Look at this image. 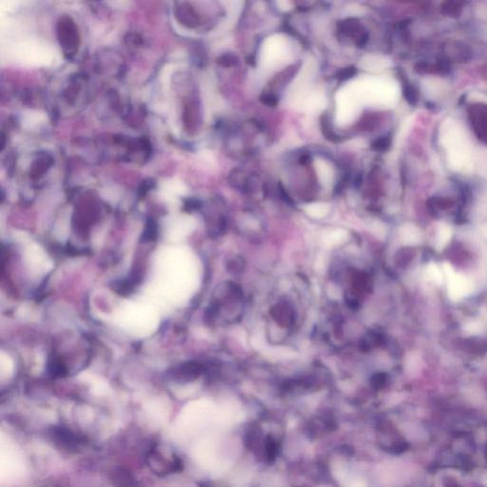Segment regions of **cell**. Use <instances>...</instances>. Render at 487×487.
<instances>
[{
  "label": "cell",
  "mask_w": 487,
  "mask_h": 487,
  "mask_svg": "<svg viewBox=\"0 0 487 487\" xmlns=\"http://www.w3.org/2000/svg\"><path fill=\"white\" fill-rule=\"evenodd\" d=\"M440 141L444 148L449 166L458 172L466 173L473 167L472 149L464 128L451 118L443 121Z\"/></svg>",
  "instance_id": "obj_1"
},
{
  "label": "cell",
  "mask_w": 487,
  "mask_h": 487,
  "mask_svg": "<svg viewBox=\"0 0 487 487\" xmlns=\"http://www.w3.org/2000/svg\"><path fill=\"white\" fill-rule=\"evenodd\" d=\"M360 104L391 107L399 98L398 84L391 79L364 78L347 85Z\"/></svg>",
  "instance_id": "obj_2"
},
{
  "label": "cell",
  "mask_w": 487,
  "mask_h": 487,
  "mask_svg": "<svg viewBox=\"0 0 487 487\" xmlns=\"http://www.w3.org/2000/svg\"><path fill=\"white\" fill-rule=\"evenodd\" d=\"M7 53L15 61L29 66H47L55 60L52 47L30 36L19 37L15 41L9 40Z\"/></svg>",
  "instance_id": "obj_3"
},
{
  "label": "cell",
  "mask_w": 487,
  "mask_h": 487,
  "mask_svg": "<svg viewBox=\"0 0 487 487\" xmlns=\"http://www.w3.org/2000/svg\"><path fill=\"white\" fill-rule=\"evenodd\" d=\"M289 56L288 40L281 34H275L266 38L262 47L261 62L266 68H274L283 63Z\"/></svg>",
  "instance_id": "obj_4"
},
{
  "label": "cell",
  "mask_w": 487,
  "mask_h": 487,
  "mask_svg": "<svg viewBox=\"0 0 487 487\" xmlns=\"http://www.w3.org/2000/svg\"><path fill=\"white\" fill-rule=\"evenodd\" d=\"M196 365L190 363H185L175 365L170 368L167 372L168 377L176 382H186L190 381L192 377L196 375Z\"/></svg>",
  "instance_id": "obj_5"
},
{
  "label": "cell",
  "mask_w": 487,
  "mask_h": 487,
  "mask_svg": "<svg viewBox=\"0 0 487 487\" xmlns=\"http://www.w3.org/2000/svg\"><path fill=\"white\" fill-rule=\"evenodd\" d=\"M142 275L139 271L132 272V274L127 279L116 281L113 285V290H115L120 295H129L140 283Z\"/></svg>",
  "instance_id": "obj_6"
},
{
  "label": "cell",
  "mask_w": 487,
  "mask_h": 487,
  "mask_svg": "<svg viewBox=\"0 0 487 487\" xmlns=\"http://www.w3.org/2000/svg\"><path fill=\"white\" fill-rule=\"evenodd\" d=\"M361 67L367 71L378 72L385 70L390 65L389 60L386 57L379 56H368L361 60Z\"/></svg>",
  "instance_id": "obj_7"
},
{
  "label": "cell",
  "mask_w": 487,
  "mask_h": 487,
  "mask_svg": "<svg viewBox=\"0 0 487 487\" xmlns=\"http://www.w3.org/2000/svg\"><path fill=\"white\" fill-rule=\"evenodd\" d=\"M315 168L322 184L325 187H328L332 182L333 177L332 169L330 166L326 162L318 159L315 161Z\"/></svg>",
  "instance_id": "obj_8"
},
{
  "label": "cell",
  "mask_w": 487,
  "mask_h": 487,
  "mask_svg": "<svg viewBox=\"0 0 487 487\" xmlns=\"http://www.w3.org/2000/svg\"><path fill=\"white\" fill-rule=\"evenodd\" d=\"M305 211L308 215L315 219H321L329 212V206L325 203H312L305 207Z\"/></svg>",
  "instance_id": "obj_9"
},
{
  "label": "cell",
  "mask_w": 487,
  "mask_h": 487,
  "mask_svg": "<svg viewBox=\"0 0 487 487\" xmlns=\"http://www.w3.org/2000/svg\"><path fill=\"white\" fill-rule=\"evenodd\" d=\"M48 371L51 376L60 378L66 376L67 367L59 358L54 357L48 363Z\"/></svg>",
  "instance_id": "obj_10"
},
{
  "label": "cell",
  "mask_w": 487,
  "mask_h": 487,
  "mask_svg": "<svg viewBox=\"0 0 487 487\" xmlns=\"http://www.w3.org/2000/svg\"><path fill=\"white\" fill-rule=\"evenodd\" d=\"M347 238V233L343 230H335L324 237V243L327 246H333L343 243Z\"/></svg>",
  "instance_id": "obj_11"
},
{
  "label": "cell",
  "mask_w": 487,
  "mask_h": 487,
  "mask_svg": "<svg viewBox=\"0 0 487 487\" xmlns=\"http://www.w3.org/2000/svg\"><path fill=\"white\" fill-rule=\"evenodd\" d=\"M422 85L424 86L425 94L432 98L437 97L443 90V83L438 79H426Z\"/></svg>",
  "instance_id": "obj_12"
},
{
  "label": "cell",
  "mask_w": 487,
  "mask_h": 487,
  "mask_svg": "<svg viewBox=\"0 0 487 487\" xmlns=\"http://www.w3.org/2000/svg\"><path fill=\"white\" fill-rule=\"evenodd\" d=\"M46 116L37 111H29L23 115V126L25 128H34L41 123H44Z\"/></svg>",
  "instance_id": "obj_13"
},
{
  "label": "cell",
  "mask_w": 487,
  "mask_h": 487,
  "mask_svg": "<svg viewBox=\"0 0 487 487\" xmlns=\"http://www.w3.org/2000/svg\"><path fill=\"white\" fill-rule=\"evenodd\" d=\"M265 449H266V455L267 460L269 462H273L278 454V444L276 441L270 437L267 436L266 441H265Z\"/></svg>",
  "instance_id": "obj_14"
},
{
  "label": "cell",
  "mask_w": 487,
  "mask_h": 487,
  "mask_svg": "<svg viewBox=\"0 0 487 487\" xmlns=\"http://www.w3.org/2000/svg\"><path fill=\"white\" fill-rule=\"evenodd\" d=\"M156 238H157V228H156L155 224L150 223V224H148L143 235L141 236V242L142 243H149V242L155 241Z\"/></svg>",
  "instance_id": "obj_15"
},
{
  "label": "cell",
  "mask_w": 487,
  "mask_h": 487,
  "mask_svg": "<svg viewBox=\"0 0 487 487\" xmlns=\"http://www.w3.org/2000/svg\"><path fill=\"white\" fill-rule=\"evenodd\" d=\"M277 5L280 10L284 11H288L291 8V4L288 1H279L277 2Z\"/></svg>",
  "instance_id": "obj_16"
},
{
  "label": "cell",
  "mask_w": 487,
  "mask_h": 487,
  "mask_svg": "<svg viewBox=\"0 0 487 487\" xmlns=\"http://www.w3.org/2000/svg\"><path fill=\"white\" fill-rule=\"evenodd\" d=\"M449 487H459L457 485H454V486H450Z\"/></svg>",
  "instance_id": "obj_17"
},
{
  "label": "cell",
  "mask_w": 487,
  "mask_h": 487,
  "mask_svg": "<svg viewBox=\"0 0 487 487\" xmlns=\"http://www.w3.org/2000/svg\"><path fill=\"white\" fill-rule=\"evenodd\" d=\"M210 487V486H204V487Z\"/></svg>",
  "instance_id": "obj_18"
}]
</instances>
